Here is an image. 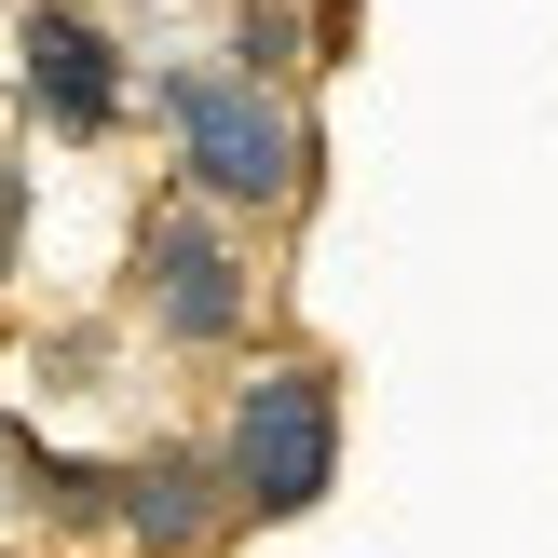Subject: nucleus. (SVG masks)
<instances>
[{
  "label": "nucleus",
  "instance_id": "obj_4",
  "mask_svg": "<svg viewBox=\"0 0 558 558\" xmlns=\"http://www.w3.org/2000/svg\"><path fill=\"white\" fill-rule=\"evenodd\" d=\"M245 505L218 477V450H136L109 463V545L123 558H232Z\"/></svg>",
  "mask_w": 558,
  "mask_h": 558
},
{
  "label": "nucleus",
  "instance_id": "obj_6",
  "mask_svg": "<svg viewBox=\"0 0 558 558\" xmlns=\"http://www.w3.org/2000/svg\"><path fill=\"white\" fill-rule=\"evenodd\" d=\"M232 41H245V69L300 82V69H327V54H341V0H245Z\"/></svg>",
  "mask_w": 558,
  "mask_h": 558
},
{
  "label": "nucleus",
  "instance_id": "obj_5",
  "mask_svg": "<svg viewBox=\"0 0 558 558\" xmlns=\"http://www.w3.org/2000/svg\"><path fill=\"white\" fill-rule=\"evenodd\" d=\"M14 41H27V109H41L54 136H109V123H123V41H109V14L41 0Z\"/></svg>",
  "mask_w": 558,
  "mask_h": 558
},
{
  "label": "nucleus",
  "instance_id": "obj_2",
  "mask_svg": "<svg viewBox=\"0 0 558 558\" xmlns=\"http://www.w3.org/2000/svg\"><path fill=\"white\" fill-rule=\"evenodd\" d=\"M218 477H232L245 518H314L327 477H341V381L314 354H259L218 409Z\"/></svg>",
  "mask_w": 558,
  "mask_h": 558
},
{
  "label": "nucleus",
  "instance_id": "obj_1",
  "mask_svg": "<svg viewBox=\"0 0 558 558\" xmlns=\"http://www.w3.org/2000/svg\"><path fill=\"white\" fill-rule=\"evenodd\" d=\"M163 150L205 205L232 218H300L314 205V109L287 96L245 54H205V69H163Z\"/></svg>",
  "mask_w": 558,
  "mask_h": 558
},
{
  "label": "nucleus",
  "instance_id": "obj_3",
  "mask_svg": "<svg viewBox=\"0 0 558 558\" xmlns=\"http://www.w3.org/2000/svg\"><path fill=\"white\" fill-rule=\"evenodd\" d=\"M136 314H150V341H191V354L245 341V314H259V259H245L232 205H205L191 178L136 218Z\"/></svg>",
  "mask_w": 558,
  "mask_h": 558
}]
</instances>
